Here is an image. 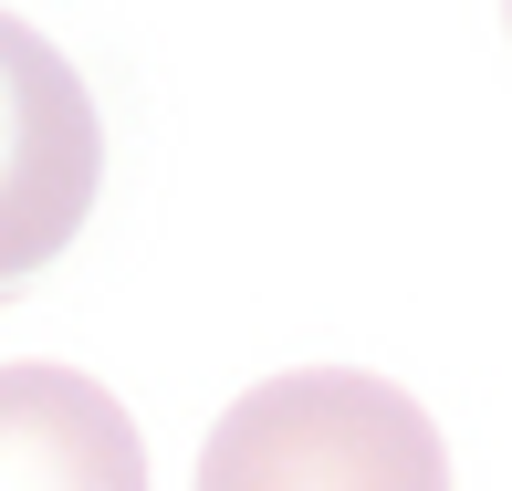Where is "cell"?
Listing matches in <instances>:
<instances>
[{
  "mask_svg": "<svg viewBox=\"0 0 512 491\" xmlns=\"http://www.w3.org/2000/svg\"><path fill=\"white\" fill-rule=\"evenodd\" d=\"M199 491H450V439L366 366H293L220 408Z\"/></svg>",
  "mask_w": 512,
  "mask_h": 491,
  "instance_id": "6da1fadb",
  "label": "cell"
},
{
  "mask_svg": "<svg viewBox=\"0 0 512 491\" xmlns=\"http://www.w3.org/2000/svg\"><path fill=\"white\" fill-rule=\"evenodd\" d=\"M0 491H147L126 397L84 366H0Z\"/></svg>",
  "mask_w": 512,
  "mask_h": 491,
  "instance_id": "3957f363",
  "label": "cell"
},
{
  "mask_svg": "<svg viewBox=\"0 0 512 491\" xmlns=\"http://www.w3.org/2000/svg\"><path fill=\"white\" fill-rule=\"evenodd\" d=\"M95 189H105V115L84 74L21 11H0V293H21L74 251V230L95 220Z\"/></svg>",
  "mask_w": 512,
  "mask_h": 491,
  "instance_id": "7a4b0ae2",
  "label": "cell"
}]
</instances>
